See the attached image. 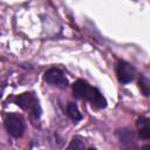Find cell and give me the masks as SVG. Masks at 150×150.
Segmentation results:
<instances>
[{
    "mask_svg": "<svg viewBox=\"0 0 150 150\" xmlns=\"http://www.w3.org/2000/svg\"><path fill=\"white\" fill-rule=\"evenodd\" d=\"M5 125L7 131L9 132V135H12L13 137H21L25 130V123L21 116L19 115H7L5 118Z\"/></svg>",
    "mask_w": 150,
    "mask_h": 150,
    "instance_id": "cell-3",
    "label": "cell"
},
{
    "mask_svg": "<svg viewBox=\"0 0 150 150\" xmlns=\"http://www.w3.org/2000/svg\"><path fill=\"white\" fill-rule=\"evenodd\" d=\"M137 128L139 131V135L142 138L148 139L150 137V127H149V120L146 117H139L137 120Z\"/></svg>",
    "mask_w": 150,
    "mask_h": 150,
    "instance_id": "cell-6",
    "label": "cell"
},
{
    "mask_svg": "<svg viewBox=\"0 0 150 150\" xmlns=\"http://www.w3.org/2000/svg\"><path fill=\"white\" fill-rule=\"evenodd\" d=\"M45 80L47 83L59 87V88H66L68 86V80L64 76V74L57 69V68H50L45 74Z\"/></svg>",
    "mask_w": 150,
    "mask_h": 150,
    "instance_id": "cell-4",
    "label": "cell"
},
{
    "mask_svg": "<svg viewBox=\"0 0 150 150\" xmlns=\"http://www.w3.org/2000/svg\"><path fill=\"white\" fill-rule=\"evenodd\" d=\"M116 73H117V79L121 83H128L134 80L136 70L130 63L125 61H120L116 67Z\"/></svg>",
    "mask_w": 150,
    "mask_h": 150,
    "instance_id": "cell-5",
    "label": "cell"
},
{
    "mask_svg": "<svg viewBox=\"0 0 150 150\" xmlns=\"http://www.w3.org/2000/svg\"><path fill=\"white\" fill-rule=\"evenodd\" d=\"M88 150H96V149H95V148H89Z\"/></svg>",
    "mask_w": 150,
    "mask_h": 150,
    "instance_id": "cell-11",
    "label": "cell"
},
{
    "mask_svg": "<svg viewBox=\"0 0 150 150\" xmlns=\"http://www.w3.org/2000/svg\"><path fill=\"white\" fill-rule=\"evenodd\" d=\"M142 150H150V146H149V144H145V145L142 148Z\"/></svg>",
    "mask_w": 150,
    "mask_h": 150,
    "instance_id": "cell-10",
    "label": "cell"
},
{
    "mask_svg": "<svg viewBox=\"0 0 150 150\" xmlns=\"http://www.w3.org/2000/svg\"><path fill=\"white\" fill-rule=\"evenodd\" d=\"M67 114H68V116L73 120V121H80L81 118H82V115H81V112L79 111V108H77V105L75 104V103H73V102H70L68 105H67Z\"/></svg>",
    "mask_w": 150,
    "mask_h": 150,
    "instance_id": "cell-7",
    "label": "cell"
},
{
    "mask_svg": "<svg viewBox=\"0 0 150 150\" xmlns=\"http://www.w3.org/2000/svg\"><path fill=\"white\" fill-rule=\"evenodd\" d=\"M73 93L75 97L84 98L96 108H104L107 105V101L104 96L100 93V90L91 87L83 80H77L76 82H74Z\"/></svg>",
    "mask_w": 150,
    "mask_h": 150,
    "instance_id": "cell-1",
    "label": "cell"
},
{
    "mask_svg": "<svg viewBox=\"0 0 150 150\" xmlns=\"http://www.w3.org/2000/svg\"><path fill=\"white\" fill-rule=\"evenodd\" d=\"M15 103L23 110L29 111L34 117L39 118L41 115V108L36 96L33 93H23L15 98Z\"/></svg>",
    "mask_w": 150,
    "mask_h": 150,
    "instance_id": "cell-2",
    "label": "cell"
},
{
    "mask_svg": "<svg viewBox=\"0 0 150 150\" xmlns=\"http://www.w3.org/2000/svg\"><path fill=\"white\" fill-rule=\"evenodd\" d=\"M66 150H84V144L81 139L74 138V139H71V142L69 143V145Z\"/></svg>",
    "mask_w": 150,
    "mask_h": 150,
    "instance_id": "cell-8",
    "label": "cell"
},
{
    "mask_svg": "<svg viewBox=\"0 0 150 150\" xmlns=\"http://www.w3.org/2000/svg\"><path fill=\"white\" fill-rule=\"evenodd\" d=\"M138 83H139V88L142 93L144 94V96H148L149 95V80L145 76H141Z\"/></svg>",
    "mask_w": 150,
    "mask_h": 150,
    "instance_id": "cell-9",
    "label": "cell"
}]
</instances>
